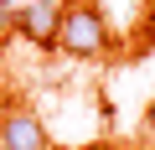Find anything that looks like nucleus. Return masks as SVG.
Here are the masks:
<instances>
[{
    "label": "nucleus",
    "mask_w": 155,
    "mask_h": 150,
    "mask_svg": "<svg viewBox=\"0 0 155 150\" xmlns=\"http://www.w3.org/2000/svg\"><path fill=\"white\" fill-rule=\"evenodd\" d=\"M57 52L62 57H104L109 52V21L98 5H88V0H72V5L62 11V31H57Z\"/></svg>",
    "instance_id": "f257e3e1"
},
{
    "label": "nucleus",
    "mask_w": 155,
    "mask_h": 150,
    "mask_svg": "<svg viewBox=\"0 0 155 150\" xmlns=\"http://www.w3.org/2000/svg\"><path fill=\"white\" fill-rule=\"evenodd\" d=\"M0 150H52L41 114L26 109V104H5L0 109Z\"/></svg>",
    "instance_id": "f03ea898"
},
{
    "label": "nucleus",
    "mask_w": 155,
    "mask_h": 150,
    "mask_svg": "<svg viewBox=\"0 0 155 150\" xmlns=\"http://www.w3.org/2000/svg\"><path fill=\"white\" fill-rule=\"evenodd\" d=\"M62 11H67V0H26L16 31H21L31 47L52 52V47H57V31H62Z\"/></svg>",
    "instance_id": "7ed1b4c3"
},
{
    "label": "nucleus",
    "mask_w": 155,
    "mask_h": 150,
    "mask_svg": "<svg viewBox=\"0 0 155 150\" xmlns=\"http://www.w3.org/2000/svg\"><path fill=\"white\" fill-rule=\"evenodd\" d=\"M21 5H26V0H0V36H5V31H16V21H21Z\"/></svg>",
    "instance_id": "20e7f679"
},
{
    "label": "nucleus",
    "mask_w": 155,
    "mask_h": 150,
    "mask_svg": "<svg viewBox=\"0 0 155 150\" xmlns=\"http://www.w3.org/2000/svg\"><path fill=\"white\" fill-rule=\"evenodd\" d=\"M88 150H109V145H88Z\"/></svg>",
    "instance_id": "39448f33"
}]
</instances>
